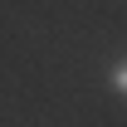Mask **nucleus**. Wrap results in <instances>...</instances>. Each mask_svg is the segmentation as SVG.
<instances>
[{
	"instance_id": "nucleus-1",
	"label": "nucleus",
	"mask_w": 127,
	"mask_h": 127,
	"mask_svg": "<svg viewBox=\"0 0 127 127\" xmlns=\"http://www.w3.org/2000/svg\"><path fill=\"white\" fill-rule=\"evenodd\" d=\"M112 88L127 98V59H117V64H112Z\"/></svg>"
}]
</instances>
